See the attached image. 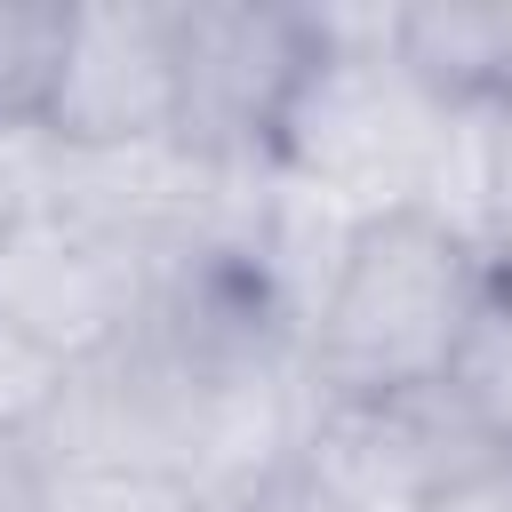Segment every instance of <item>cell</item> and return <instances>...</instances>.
Instances as JSON below:
<instances>
[{
	"label": "cell",
	"mask_w": 512,
	"mask_h": 512,
	"mask_svg": "<svg viewBox=\"0 0 512 512\" xmlns=\"http://www.w3.org/2000/svg\"><path fill=\"white\" fill-rule=\"evenodd\" d=\"M456 112L392 64V8H312V64L272 128V176L336 216L424 208Z\"/></svg>",
	"instance_id": "6da1fadb"
},
{
	"label": "cell",
	"mask_w": 512,
	"mask_h": 512,
	"mask_svg": "<svg viewBox=\"0 0 512 512\" xmlns=\"http://www.w3.org/2000/svg\"><path fill=\"white\" fill-rule=\"evenodd\" d=\"M488 248L424 208L360 216L320 312L304 320V392L312 400H392L440 384L480 288Z\"/></svg>",
	"instance_id": "7a4b0ae2"
},
{
	"label": "cell",
	"mask_w": 512,
	"mask_h": 512,
	"mask_svg": "<svg viewBox=\"0 0 512 512\" xmlns=\"http://www.w3.org/2000/svg\"><path fill=\"white\" fill-rule=\"evenodd\" d=\"M176 24V152L224 176H272V128L312 64L296 0H168Z\"/></svg>",
	"instance_id": "3957f363"
},
{
	"label": "cell",
	"mask_w": 512,
	"mask_h": 512,
	"mask_svg": "<svg viewBox=\"0 0 512 512\" xmlns=\"http://www.w3.org/2000/svg\"><path fill=\"white\" fill-rule=\"evenodd\" d=\"M160 256L96 216L32 200L0 256V328L48 352L56 368H96L128 352L152 320Z\"/></svg>",
	"instance_id": "277c9868"
},
{
	"label": "cell",
	"mask_w": 512,
	"mask_h": 512,
	"mask_svg": "<svg viewBox=\"0 0 512 512\" xmlns=\"http://www.w3.org/2000/svg\"><path fill=\"white\" fill-rule=\"evenodd\" d=\"M296 464L344 512H424L488 480H512V456L440 384L392 400H312Z\"/></svg>",
	"instance_id": "5b68a950"
},
{
	"label": "cell",
	"mask_w": 512,
	"mask_h": 512,
	"mask_svg": "<svg viewBox=\"0 0 512 512\" xmlns=\"http://www.w3.org/2000/svg\"><path fill=\"white\" fill-rule=\"evenodd\" d=\"M48 152L176 144V24L168 0H72L64 72L40 120Z\"/></svg>",
	"instance_id": "8992f818"
},
{
	"label": "cell",
	"mask_w": 512,
	"mask_h": 512,
	"mask_svg": "<svg viewBox=\"0 0 512 512\" xmlns=\"http://www.w3.org/2000/svg\"><path fill=\"white\" fill-rule=\"evenodd\" d=\"M392 64L448 112H512V0L392 8Z\"/></svg>",
	"instance_id": "52a82bcc"
},
{
	"label": "cell",
	"mask_w": 512,
	"mask_h": 512,
	"mask_svg": "<svg viewBox=\"0 0 512 512\" xmlns=\"http://www.w3.org/2000/svg\"><path fill=\"white\" fill-rule=\"evenodd\" d=\"M16 512H200L192 480L152 456L112 448H56L16 464Z\"/></svg>",
	"instance_id": "ba28073f"
},
{
	"label": "cell",
	"mask_w": 512,
	"mask_h": 512,
	"mask_svg": "<svg viewBox=\"0 0 512 512\" xmlns=\"http://www.w3.org/2000/svg\"><path fill=\"white\" fill-rule=\"evenodd\" d=\"M440 392L512 456V280L504 272H488V288H480V304H472V320L440 368Z\"/></svg>",
	"instance_id": "9c48e42d"
},
{
	"label": "cell",
	"mask_w": 512,
	"mask_h": 512,
	"mask_svg": "<svg viewBox=\"0 0 512 512\" xmlns=\"http://www.w3.org/2000/svg\"><path fill=\"white\" fill-rule=\"evenodd\" d=\"M72 40V0H0V144L40 136Z\"/></svg>",
	"instance_id": "30bf717a"
},
{
	"label": "cell",
	"mask_w": 512,
	"mask_h": 512,
	"mask_svg": "<svg viewBox=\"0 0 512 512\" xmlns=\"http://www.w3.org/2000/svg\"><path fill=\"white\" fill-rule=\"evenodd\" d=\"M200 512H344L296 456L288 464H272V472H256V480H240V488H224L216 504H200Z\"/></svg>",
	"instance_id": "8fae6325"
},
{
	"label": "cell",
	"mask_w": 512,
	"mask_h": 512,
	"mask_svg": "<svg viewBox=\"0 0 512 512\" xmlns=\"http://www.w3.org/2000/svg\"><path fill=\"white\" fill-rule=\"evenodd\" d=\"M32 168H40V136H8L0 144V256L24 224V208H32Z\"/></svg>",
	"instance_id": "7c38bea8"
},
{
	"label": "cell",
	"mask_w": 512,
	"mask_h": 512,
	"mask_svg": "<svg viewBox=\"0 0 512 512\" xmlns=\"http://www.w3.org/2000/svg\"><path fill=\"white\" fill-rule=\"evenodd\" d=\"M424 512H512V480H488V488L448 496V504H424Z\"/></svg>",
	"instance_id": "4fadbf2b"
},
{
	"label": "cell",
	"mask_w": 512,
	"mask_h": 512,
	"mask_svg": "<svg viewBox=\"0 0 512 512\" xmlns=\"http://www.w3.org/2000/svg\"><path fill=\"white\" fill-rule=\"evenodd\" d=\"M496 272H504V280H512V264H496Z\"/></svg>",
	"instance_id": "5bb4252c"
}]
</instances>
